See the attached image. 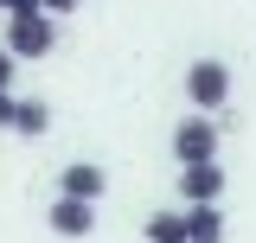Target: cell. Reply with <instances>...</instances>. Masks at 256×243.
Segmentation results:
<instances>
[{
    "mask_svg": "<svg viewBox=\"0 0 256 243\" xmlns=\"http://www.w3.org/2000/svg\"><path fill=\"white\" fill-rule=\"evenodd\" d=\"M218 141H224V122H218V116H186V122H173V160H180V166H205V160H218Z\"/></svg>",
    "mask_w": 256,
    "mask_h": 243,
    "instance_id": "obj_2",
    "label": "cell"
},
{
    "mask_svg": "<svg viewBox=\"0 0 256 243\" xmlns=\"http://www.w3.org/2000/svg\"><path fill=\"white\" fill-rule=\"evenodd\" d=\"M224 160H205V166H180V205H218L224 198Z\"/></svg>",
    "mask_w": 256,
    "mask_h": 243,
    "instance_id": "obj_4",
    "label": "cell"
},
{
    "mask_svg": "<svg viewBox=\"0 0 256 243\" xmlns=\"http://www.w3.org/2000/svg\"><path fill=\"white\" fill-rule=\"evenodd\" d=\"M77 6H84V0H38V13H45V20H64V13H77Z\"/></svg>",
    "mask_w": 256,
    "mask_h": 243,
    "instance_id": "obj_10",
    "label": "cell"
},
{
    "mask_svg": "<svg viewBox=\"0 0 256 243\" xmlns=\"http://www.w3.org/2000/svg\"><path fill=\"white\" fill-rule=\"evenodd\" d=\"M45 128H52V102H45V96H20V102H13V134L38 141Z\"/></svg>",
    "mask_w": 256,
    "mask_h": 243,
    "instance_id": "obj_8",
    "label": "cell"
},
{
    "mask_svg": "<svg viewBox=\"0 0 256 243\" xmlns=\"http://www.w3.org/2000/svg\"><path fill=\"white\" fill-rule=\"evenodd\" d=\"M45 224H52V237L84 243L96 230V205H84V198H52V205H45Z\"/></svg>",
    "mask_w": 256,
    "mask_h": 243,
    "instance_id": "obj_5",
    "label": "cell"
},
{
    "mask_svg": "<svg viewBox=\"0 0 256 243\" xmlns=\"http://www.w3.org/2000/svg\"><path fill=\"white\" fill-rule=\"evenodd\" d=\"M109 192V166H96V160H70L58 173V198H84V205H96Z\"/></svg>",
    "mask_w": 256,
    "mask_h": 243,
    "instance_id": "obj_6",
    "label": "cell"
},
{
    "mask_svg": "<svg viewBox=\"0 0 256 243\" xmlns=\"http://www.w3.org/2000/svg\"><path fill=\"white\" fill-rule=\"evenodd\" d=\"M13 70H20V58H13V52L0 45V90H13Z\"/></svg>",
    "mask_w": 256,
    "mask_h": 243,
    "instance_id": "obj_11",
    "label": "cell"
},
{
    "mask_svg": "<svg viewBox=\"0 0 256 243\" xmlns=\"http://www.w3.org/2000/svg\"><path fill=\"white\" fill-rule=\"evenodd\" d=\"M13 58H52V45H58V20H45V13H20V20H6V38H0Z\"/></svg>",
    "mask_w": 256,
    "mask_h": 243,
    "instance_id": "obj_3",
    "label": "cell"
},
{
    "mask_svg": "<svg viewBox=\"0 0 256 243\" xmlns=\"http://www.w3.org/2000/svg\"><path fill=\"white\" fill-rule=\"evenodd\" d=\"M13 102H20V96H13V90H0V128H13Z\"/></svg>",
    "mask_w": 256,
    "mask_h": 243,
    "instance_id": "obj_13",
    "label": "cell"
},
{
    "mask_svg": "<svg viewBox=\"0 0 256 243\" xmlns=\"http://www.w3.org/2000/svg\"><path fill=\"white\" fill-rule=\"evenodd\" d=\"M230 64L224 58H192L186 64V102H192V116H224L230 109Z\"/></svg>",
    "mask_w": 256,
    "mask_h": 243,
    "instance_id": "obj_1",
    "label": "cell"
},
{
    "mask_svg": "<svg viewBox=\"0 0 256 243\" xmlns=\"http://www.w3.org/2000/svg\"><path fill=\"white\" fill-rule=\"evenodd\" d=\"M141 237H148V243H186V212H180V205H166V212H148Z\"/></svg>",
    "mask_w": 256,
    "mask_h": 243,
    "instance_id": "obj_9",
    "label": "cell"
},
{
    "mask_svg": "<svg viewBox=\"0 0 256 243\" xmlns=\"http://www.w3.org/2000/svg\"><path fill=\"white\" fill-rule=\"evenodd\" d=\"M186 212V243H224V205H180Z\"/></svg>",
    "mask_w": 256,
    "mask_h": 243,
    "instance_id": "obj_7",
    "label": "cell"
},
{
    "mask_svg": "<svg viewBox=\"0 0 256 243\" xmlns=\"http://www.w3.org/2000/svg\"><path fill=\"white\" fill-rule=\"evenodd\" d=\"M0 13H6V20H20V13H38V0H0Z\"/></svg>",
    "mask_w": 256,
    "mask_h": 243,
    "instance_id": "obj_12",
    "label": "cell"
}]
</instances>
